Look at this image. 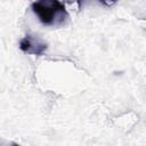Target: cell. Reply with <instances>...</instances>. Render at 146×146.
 I'll list each match as a JSON object with an SVG mask.
<instances>
[{
  "instance_id": "6da1fadb",
  "label": "cell",
  "mask_w": 146,
  "mask_h": 146,
  "mask_svg": "<svg viewBox=\"0 0 146 146\" xmlns=\"http://www.w3.org/2000/svg\"><path fill=\"white\" fill-rule=\"evenodd\" d=\"M33 13L47 26H62L68 19L65 5L58 0H40L31 3Z\"/></svg>"
},
{
  "instance_id": "7a4b0ae2",
  "label": "cell",
  "mask_w": 146,
  "mask_h": 146,
  "mask_svg": "<svg viewBox=\"0 0 146 146\" xmlns=\"http://www.w3.org/2000/svg\"><path fill=\"white\" fill-rule=\"evenodd\" d=\"M47 48H48L47 43L36 35L27 34L24 38H22L19 41V49L25 54L40 56L47 50Z\"/></svg>"
},
{
  "instance_id": "3957f363",
  "label": "cell",
  "mask_w": 146,
  "mask_h": 146,
  "mask_svg": "<svg viewBox=\"0 0 146 146\" xmlns=\"http://www.w3.org/2000/svg\"><path fill=\"white\" fill-rule=\"evenodd\" d=\"M11 146H19L18 144H16V143H11Z\"/></svg>"
}]
</instances>
